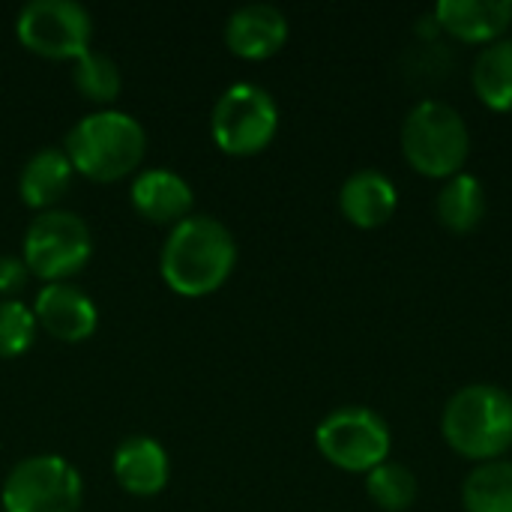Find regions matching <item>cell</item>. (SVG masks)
Returning <instances> with one entry per match:
<instances>
[{"label":"cell","instance_id":"obj_11","mask_svg":"<svg viewBox=\"0 0 512 512\" xmlns=\"http://www.w3.org/2000/svg\"><path fill=\"white\" fill-rule=\"evenodd\" d=\"M288 39V18L273 3H243L225 21V42L246 60L276 54Z\"/></svg>","mask_w":512,"mask_h":512},{"label":"cell","instance_id":"obj_2","mask_svg":"<svg viewBox=\"0 0 512 512\" xmlns=\"http://www.w3.org/2000/svg\"><path fill=\"white\" fill-rule=\"evenodd\" d=\"M450 450L471 462H495L512 447V396L498 384H468L456 390L441 414Z\"/></svg>","mask_w":512,"mask_h":512},{"label":"cell","instance_id":"obj_6","mask_svg":"<svg viewBox=\"0 0 512 512\" xmlns=\"http://www.w3.org/2000/svg\"><path fill=\"white\" fill-rule=\"evenodd\" d=\"M84 498L81 474L54 453L21 459L3 480L6 512H78Z\"/></svg>","mask_w":512,"mask_h":512},{"label":"cell","instance_id":"obj_7","mask_svg":"<svg viewBox=\"0 0 512 512\" xmlns=\"http://www.w3.org/2000/svg\"><path fill=\"white\" fill-rule=\"evenodd\" d=\"M90 252V225L72 210H39L24 231V264L45 282H63L78 273Z\"/></svg>","mask_w":512,"mask_h":512},{"label":"cell","instance_id":"obj_14","mask_svg":"<svg viewBox=\"0 0 512 512\" xmlns=\"http://www.w3.org/2000/svg\"><path fill=\"white\" fill-rule=\"evenodd\" d=\"M432 15L462 42H495L510 27L512 0H441Z\"/></svg>","mask_w":512,"mask_h":512},{"label":"cell","instance_id":"obj_8","mask_svg":"<svg viewBox=\"0 0 512 512\" xmlns=\"http://www.w3.org/2000/svg\"><path fill=\"white\" fill-rule=\"evenodd\" d=\"M210 129L225 153H258L279 129V105L267 87L255 81H237L216 99Z\"/></svg>","mask_w":512,"mask_h":512},{"label":"cell","instance_id":"obj_19","mask_svg":"<svg viewBox=\"0 0 512 512\" xmlns=\"http://www.w3.org/2000/svg\"><path fill=\"white\" fill-rule=\"evenodd\" d=\"M462 507L465 512H512V462L477 465L462 483Z\"/></svg>","mask_w":512,"mask_h":512},{"label":"cell","instance_id":"obj_18","mask_svg":"<svg viewBox=\"0 0 512 512\" xmlns=\"http://www.w3.org/2000/svg\"><path fill=\"white\" fill-rule=\"evenodd\" d=\"M471 81L486 108L512 111V39H495L477 54Z\"/></svg>","mask_w":512,"mask_h":512},{"label":"cell","instance_id":"obj_23","mask_svg":"<svg viewBox=\"0 0 512 512\" xmlns=\"http://www.w3.org/2000/svg\"><path fill=\"white\" fill-rule=\"evenodd\" d=\"M30 279V267L18 255H0V297H15Z\"/></svg>","mask_w":512,"mask_h":512},{"label":"cell","instance_id":"obj_21","mask_svg":"<svg viewBox=\"0 0 512 512\" xmlns=\"http://www.w3.org/2000/svg\"><path fill=\"white\" fill-rule=\"evenodd\" d=\"M72 78H75V87L93 102H111L123 87L120 66L114 63V57L96 48H87L84 54L75 57Z\"/></svg>","mask_w":512,"mask_h":512},{"label":"cell","instance_id":"obj_5","mask_svg":"<svg viewBox=\"0 0 512 512\" xmlns=\"http://www.w3.org/2000/svg\"><path fill=\"white\" fill-rule=\"evenodd\" d=\"M315 444L321 456L351 474H369L390 456V426L381 414L363 405H345L330 411L318 429Z\"/></svg>","mask_w":512,"mask_h":512},{"label":"cell","instance_id":"obj_13","mask_svg":"<svg viewBox=\"0 0 512 512\" xmlns=\"http://www.w3.org/2000/svg\"><path fill=\"white\" fill-rule=\"evenodd\" d=\"M114 477L132 495H159L168 486L171 462L165 447L150 435H132L114 450Z\"/></svg>","mask_w":512,"mask_h":512},{"label":"cell","instance_id":"obj_17","mask_svg":"<svg viewBox=\"0 0 512 512\" xmlns=\"http://www.w3.org/2000/svg\"><path fill=\"white\" fill-rule=\"evenodd\" d=\"M438 222L453 234L474 231L486 216V186L474 174L450 177L435 198Z\"/></svg>","mask_w":512,"mask_h":512},{"label":"cell","instance_id":"obj_24","mask_svg":"<svg viewBox=\"0 0 512 512\" xmlns=\"http://www.w3.org/2000/svg\"><path fill=\"white\" fill-rule=\"evenodd\" d=\"M0 512H6V510H0Z\"/></svg>","mask_w":512,"mask_h":512},{"label":"cell","instance_id":"obj_12","mask_svg":"<svg viewBox=\"0 0 512 512\" xmlns=\"http://www.w3.org/2000/svg\"><path fill=\"white\" fill-rule=\"evenodd\" d=\"M339 207L357 228H381L399 207V192L393 180L378 168L354 171L339 189Z\"/></svg>","mask_w":512,"mask_h":512},{"label":"cell","instance_id":"obj_9","mask_svg":"<svg viewBox=\"0 0 512 512\" xmlns=\"http://www.w3.org/2000/svg\"><path fill=\"white\" fill-rule=\"evenodd\" d=\"M18 39L42 57H78L90 48L93 18L78 0H30L15 18Z\"/></svg>","mask_w":512,"mask_h":512},{"label":"cell","instance_id":"obj_3","mask_svg":"<svg viewBox=\"0 0 512 512\" xmlns=\"http://www.w3.org/2000/svg\"><path fill=\"white\" fill-rule=\"evenodd\" d=\"M147 132L129 114L117 108H102L84 114L66 135V156L72 159L75 171L87 174L90 180L111 183L144 159Z\"/></svg>","mask_w":512,"mask_h":512},{"label":"cell","instance_id":"obj_15","mask_svg":"<svg viewBox=\"0 0 512 512\" xmlns=\"http://www.w3.org/2000/svg\"><path fill=\"white\" fill-rule=\"evenodd\" d=\"M132 204L153 222H180L192 210V186L171 168H147L132 183Z\"/></svg>","mask_w":512,"mask_h":512},{"label":"cell","instance_id":"obj_10","mask_svg":"<svg viewBox=\"0 0 512 512\" xmlns=\"http://www.w3.org/2000/svg\"><path fill=\"white\" fill-rule=\"evenodd\" d=\"M33 315L60 342H84L99 324L93 297L69 282H45L33 300Z\"/></svg>","mask_w":512,"mask_h":512},{"label":"cell","instance_id":"obj_4","mask_svg":"<svg viewBox=\"0 0 512 512\" xmlns=\"http://www.w3.org/2000/svg\"><path fill=\"white\" fill-rule=\"evenodd\" d=\"M402 153L423 177L450 180L462 174V165L471 153L465 117L444 99L417 102L402 123Z\"/></svg>","mask_w":512,"mask_h":512},{"label":"cell","instance_id":"obj_22","mask_svg":"<svg viewBox=\"0 0 512 512\" xmlns=\"http://www.w3.org/2000/svg\"><path fill=\"white\" fill-rule=\"evenodd\" d=\"M36 315L18 297H0V357H18L33 345Z\"/></svg>","mask_w":512,"mask_h":512},{"label":"cell","instance_id":"obj_1","mask_svg":"<svg viewBox=\"0 0 512 512\" xmlns=\"http://www.w3.org/2000/svg\"><path fill=\"white\" fill-rule=\"evenodd\" d=\"M237 264V243L228 225L213 216L180 219L162 246L159 270L168 288L183 297H204L222 288Z\"/></svg>","mask_w":512,"mask_h":512},{"label":"cell","instance_id":"obj_20","mask_svg":"<svg viewBox=\"0 0 512 512\" xmlns=\"http://www.w3.org/2000/svg\"><path fill=\"white\" fill-rule=\"evenodd\" d=\"M366 492L384 512H405L414 507L420 486L417 474L402 462H381L366 474Z\"/></svg>","mask_w":512,"mask_h":512},{"label":"cell","instance_id":"obj_16","mask_svg":"<svg viewBox=\"0 0 512 512\" xmlns=\"http://www.w3.org/2000/svg\"><path fill=\"white\" fill-rule=\"evenodd\" d=\"M72 174H75V165L66 156V150L60 147L36 150L18 174L21 201L36 210H51L72 186Z\"/></svg>","mask_w":512,"mask_h":512}]
</instances>
